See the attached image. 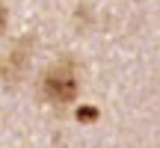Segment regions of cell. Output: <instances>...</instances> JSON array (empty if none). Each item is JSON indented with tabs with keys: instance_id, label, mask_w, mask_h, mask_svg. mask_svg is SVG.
Wrapping results in <instances>:
<instances>
[{
	"instance_id": "obj_1",
	"label": "cell",
	"mask_w": 160,
	"mask_h": 148,
	"mask_svg": "<svg viewBox=\"0 0 160 148\" xmlns=\"http://www.w3.org/2000/svg\"><path fill=\"white\" fill-rule=\"evenodd\" d=\"M45 98L53 104H71L77 98V74L68 62H59L53 68H48L45 80H42Z\"/></svg>"
},
{
	"instance_id": "obj_2",
	"label": "cell",
	"mask_w": 160,
	"mask_h": 148,
	"mask_svg": "<svg viewBox=\"0 0 160 148\" xmlns=\"http://www.w3.org/2000/svg\"><path fill=\"white\" fill-rule=\"evenodd\" d=\"M3 27H6V9H3V3H0V33H3Z\"/></svg>"
}]
</instances>
